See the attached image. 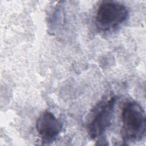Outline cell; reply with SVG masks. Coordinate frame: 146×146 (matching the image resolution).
<instances>
[{
	"mask_svg": "<svg viewBox=\"0 0 146 146\" xmlns=\"http://www.w3.org/2000/svg\"><path fill=\"white\" fill-rule=\"evenodd\" d=\"M62 123L51 112H42L36 121L35 128L43 144L52 143L62 129Z\"/></svg>",
	"mask_w": 146,
	"mask_h": 146,
	"instance_id": "cell-4",
	"label": "cell"
},
{
	"mask_svg": "<svg viewBox=\"0 0 146 146\" xmlns=\"http://www.w3.org/2000/svg\"><path fill=\"white\" fill-rule=\"evenodd\" d=\"M128 15V10L124 5L113 1H104L96 10V25L102 30L108 31L121 24Z\"/></svg>",
	"mask_w": 146,
	"mask_h": 146,
	"instance_id": "cell-2",
	"label": "cell"
},
{
	"mask_svg": "<svg viewBox=\"0 0 146 146\" xmlns=\"http://www.w3.org/2000/svg\"><path fill=\"white\" fill-rule=\"evenodd\" d=\"M117 97L113 96L103 104L88 125L90 137L94 139L100 136L111 124Z\"/></svg>",
	"mask_w": 146,
	"mask_h": 146,
	"instance_id": "cell-3",
	"label": "cell"
},
{
	"mask_svg": "<svg viewBox=\"0 0 146 146\" xmlns=\"http://www.w3.org/2000/svg\"><path fill=\"white\" fill-rule=\"evenodd\" d=\"M121 135L123 141L131 143L141 140L145 135V111L136 102L125 103L121 112Z\"/></svg>",
	"mask_w": 146,
	"mask_h": 146,
	"instance_id": "cell-1",
	"label": "cell"
}]
</instances>
